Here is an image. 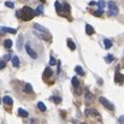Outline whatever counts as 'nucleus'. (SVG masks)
Segmentation results:
<instances>
[{
	"mask_svg": "<svg viewBox=\"0 0 124 124\" xmlns=\"http://www.w3.org/2000/svg\"><path fill=\"white\" fill-rule=\"evenodd\" d=\"M81 124H85V123H81Z\"/></svg>",
	"mask_w": 124,
	"mask_h": 124,
	"instance_id": "7c9ffc66",
	"label": "nucleus"
},
{
	"mask_svg": "<svg viewBox=\"0 0 124 124\" xmlns=\"http://www.w3.org/2000/svg\"><path fill=\"white\" fill-rule=\"evenodd\" d=\"M57 64V60L53 58V57H51V59H49V65H55Z\"/></svg>",
	"mask_w": 124,
	"mask_h": 124,
	"instance_id": "b1692460",
	"label": "nucleus"
},
{
	"mask_svg": "<svg viewBox=\"0 0 124 124\" xmlns=\"http://www.w3.org/2000/svg\"><path fill=\"white\" fill-rule=\"evenodd\" d=\"M108 8H110V15H111V16L118 15V7H117V5H116L113 1H110V2H108Z\"/></svg>",
	"mask_w": 124,
	"mask_h": 124,
	"instance_id": "7ed1b4c3",
	"label": "nucleus"
},
{
	"mask_svg": "<svg viewBox=\"0 0 124 124\" xmlns=\"http://www.w3.org/2000/svg\"><path fill=\"white\" fill-rule=\"evenodd\" d=\"M2 101H4V104H6V105H8V106H11V105L13 104V100H12V98H10L8 95L4 96V98H2Z\"/></svg>",
	"mask_w": 124,
	"mask_h": 124,
	"instance_id": "423d86ee",
	"label": "nucleus"
},
{
	"mask_svg": "<svg viewBox=\"0 0 124 124\" xmlns=\"http://www.w3.org/2000/svg\"><path fill=\"white\" fill-rule=\"evenodd\" d=\"M25 51L28 52V54H29L33 59H36V58H38V53L31 48V46H30L29 43H27V45H25Z\"/></svg>",
	"mask_w": 124,
	"mask_h": 124,
	"instance_id": "20e7f679",
	"label": "nucleus"
},
{
	"mask_svg": "<svg viewBox=\"0 0 124 124\" xmlns=\"http://www.w3.org/2000/svg\"><path fill=\"white\" fill-rule=\"evenodd\" d=\"M43 75H45V78H46V77H51V75H52V70H51L49 68L46 69L45 72H43Z\"/></svg>",
	"mask_w": 124,
	"mask_h": 124,
	"instance_id": "f3484780",
	"label": "nucleus"
},
{
	"mask_svg": "<svg viewBox=\"0 0 124 124\" xmlns=\"http://www.w3.org/2000/svg\"><path fill=\"white\" fill-rule=\"evenodd\" d=\"M85 33L88 35H93L94 34V29H93V27L90 24H85Z\"/></svg>",
	"mask_w": 124,
	"mask_h": 124,
	"instance_id": "6e6552de",
	"label": "nucleus"
},
{
	"mask_svg": "<svg viewBox=\"0 0 124 124\" xmlns=\"http://www.w3.org/2000/svg\"><path fill=\"white\" fill-rule=\"evenodd\" d=\"M68 45H69V48H70L71 51H75V49H76V45L74 43V41H72L71 39L68 40Z\"/></svg>",
	"mask_w": 124,
	"mask_h": 124,
	"instance_id": "f8f14e48",
	"label": "nucleus"
},
{
	"mask_svg": "<svg viewBox=\"0 0 124 124\" xmlns=\"http://www.w3.org/2000/svg\"><path fill=\"white\" fill-rule=\"evenodd\" d=\"M54 6H55V10L59 12V11H62V5H60V2L59 1H55L54 2Z\"/></svg>",
	"mask_w": 124,
	"mask_h": 124,
	"instance_id": "4be33fe9",
	"label": "nucleus"
},
{
	"mask_svg": "<svg viewBox=\"0 0 124 124\" xmlns=\"http://www.w3.org/2000/svg\"><path fill=\"white\" fill-rule=\"evenodd\" d=\"M63 7H64V8H65V11H68V12H69V11H70V6H69V5H68V4H65V5H64V6H63Z\"/></svg>",
	"mask_w": 124,
	"mask_h": 124,
	"instance_id": "cd10ccee",
	"label": "nucleus"
},
{
	"mask_svg": "<svg viewBox=\"0 0 124 124\" xmlns=\"http://www.w3.org/2000/svg\"><path fill=\"white\" fill-rule=\"evenodd\" d=\"M4 30H5V33H11V34H16V29H12V28H5V27H4Z\"/></svg>",
	"mask_w": 124,
	"mask_h": 124,
	"instance_id": "412c9836",
	"label": "nucleus"
},
{
	"mask_svg": "<svg viewBox=\"0 0 124 124\" xmlns=\"http://www.w3.org/2000/svg\"><path fill=\"white\" fill-rule=\"evenodd\" d=\"M42 1H45V0H42Z\"/></svg>",
	"mask_w": 124,
	"mask_h": 124,
	"instance_id": "2f4dec72",
	"label": "nucleus"
},
{
	"mask_svg": "<svg viewBox=\"0 0 124 124\" xmlns=\"http://www.w3.org/2000/svg\"><path fill=\"white\" fill-rule=\"evenodd\" d=\"M11 59H12V65H13L15 68H18V66H19V59H18V57L15 55V57H12Z\"/></svg>",
	"mask_w": 124,
	"mask_h": 124,
	"instance_id": "1a4fd4ad",
	"label": "nucleus"
},
{
	"mask_svg": "<svg viewBox=\"0 0 124 124\" xmlns=\"http://www.w3.org/2000/svg\"><path fill=\"white\" fill-rule=\"evenodd\" d=\"M60 100H62L60 98H54V101H55V102H59Z\"/></svg>",
	"mask_w": 124,
	"mask_h": 124,
	"instance_id": "c756f323",
	"label": "nucleus"
},
{
	"mask_svg": "<svg viewBox=\"0 0 124 124\" xmlns=\"http://www.w3.org/2000/svg\"><path fill=\"white\" fill-rule=\"evenodd\" d=\"M99 101H100V102H101V104H102V105L107 108V110H110V111H113V110H115V106H113V105H112V104L107 100V99H105L104 96H101V98L99 99Z\"/></svg>",
	"mask_w": 124,
	"mask_h": 124,
	"instance_id": "f03ea898",
	"label": "nucleus"
},
{
	"mask_svg": "<svg viewBox=\"0 0 124 124\" xmlns=\"http://www.w3.org/2000/svg\"><path fill=\"white\" fill-rule=\"evenodd\" d=\"M75 71H76L80 76H83V75H84V71H83V69L80 66V65H77V66L75 68Z\"/></svg>",
	"mask_w": 124,
	"mask_h": 124,
	"instance_id": "ddd939ff",
	"label": "nucleus"
},
{
	"mask_svg": "<svg viewBox=\"0 0 124 124\" xmlns=\"http://www.w3.org/2000/svg\"><path fill=\"white\" fill-rule=\"evenodd\" d=\"M17 113L19 117H23V118H27L28 117V111H25L24 108H18L17 110Z\"/></svg>",
	"mask_w": 124,
	"mask_h": 124,
	"instance_id": "39448f33",
	"label": "nucleus"
},
{
	"mask_svg": "<svg viewBox=\"0 0 124 124\" xmlns=\"http://www.w3.org/2000/svg\"><path fill=\"white\" fill-rule=\"evenodd\" d=\"M115 82L122 84V83H123V75H121L119 72H117V74L115 75Z\"/></svg>",
	"mask_w": 124,
	"mask_h": 124,
	"instance_id": "0eeeda50",
	"label": "nucleus"
},
{
	"mask_svg": "<svg viewBox=\"0 0 124 124\" xmlns=\"http://www.w3.org/2000/svg\"><path fill=\"white\" fill-rule=\"evenodd\" d=\"M5 5H6L7 7H13V6H15V5H13V2H11V1H6V2H5Z\"/></svg>",
	"mask_w": 124,
	"mask_h": 124,
	"instance_id": "393cba45",
	"label": "nucleus"
},
{
	"mask_svg": "<svg viewBox=\"0 0 124 124\" xmlns=\"http://www.w3.org/2000/svg\"><path fill=\"white\" fill-rule=\"evenodd\" d=\"M71 83H72V85H74L75 88L80 87V82H78V80H77L76 77H72V80H71Z\"/></svg>",
	"mask_w": 124,
	"mask_h": 124,
	"instance_id": "2eb2a0df",
	"label": "nucleus"
},
{
	"mask_svg": "<svg viewBox=\"0 0 124 124\" xmlns=\"http://www.w3.org/2000/svg\"><path fill=\"white\" fill-rule=\"evenodd\" d=\"M5 59H6V60H10V59H11V55L6 54V55H5Z\"/></svg>",
	"mask_w": 124,
	"mask_h": 124,
	"instance_id": "c85d7f7f",
	"label": "nucleus"
},
{
	"mask_svg": "<svg viewBox=\"0 0 124 124\" xmlns=\"http://www.w3.org/2000/svg\"><path fill=\"white\" fill-rule=\"evenodd\" d=\"M4 68H5V62L4 60H0V70L4 69Z\"/></svg>",
	"mask_w": 124,
	"mask_h": 124,
	"instance_id": "bb28decb",
	"label": "nucleus"
},
{
	"mask_svg": "<svg viewBox=\"0 0 124 124\" xmlns=\"http://www.w3.org/2000/svg\"><path fill=\"white\" fill-rule=\"evenodd\" d=\"M104 46H105V48H106V49L111 48V47H112V41H111V40H108V39H105V40H104Z\"/></svg>",
	"mask_w": 124,
	"mask_h": 124,
	"instance_id": "9b49d317",
	"label": "nucleus"
},
{
	"mask_svg": "<svg viewBox=\"0 0 124 124\" xmlns=\"http://www.w3.org/2000/svg\"><path fill=\"white\" fill-rule=\"evenodd\" d=\"M98 6H99V10H104L105 8V1L104 0H100L98 2Z\"/></svg>",
	"mask_w": 124,
	"mask_h": 124,
	"instance_id": "aec40b11",
	"label": "nucleus"
},
{
	"mask_svg": "<svg viewBox=\"0 0 124 124\" xmlns=\"http://www.w3.org/2000/svg\"><path fill=\"white\" fill-rule=\"evenodd\" d=\"M4 46H5L6 48H11V47H12V41H11L10 39H6V40L4 41Z\"/></svg>",
	"mask_w": 124,
	"mask_h": 124,
	"instance_id": "4468645a",
	"label": "nucleus"
},
{
	"mask_svg": "<svg viewBox=\"0 0 124 124\" xmlns=\"http://www.w3.org/2000/svg\"><path fill=\"white\" fill-rule=\"evenodd\" d=\"M34 28H35V29H38V30H40V31H42V33H47V31H46V29H45L43 27H41L40 24H35V25H34Z\"/></svg>",
	"mask_w": 124,
	"mask_h": 124,
	"instance_id": "a211bd4d",
	"label": "nucleus"
},
{
	"mask_svg": "<svg viewBox=\"0 0 124 124\" xmlns=\"http://www.w3.org/2000/svg\"><path fill=\"white\" fill-rule=\"evenodd\" d=\"M42 11H43V7H42V5H40V6H38V8L35 11H33V13H34V16H39L42 13Z\"/></svg>",
	"mask_w": 124,
	"mask_h": 124,
	"instance_id": "9d476101",
	"label": "nucleus"
},
{
	"mask_svg": "<svg viewBox=\"0 0 124 124\" xmlns=\"http://www.w3.org/2000/svg\"><path fill=\"white\" fill-rule=\"evenodd\" d=\"M38 107H39V110L42 111V112H45V111H46V106H45V104L41 102V101H40V102H38Z\"/></svg>",
	"mask_w": 124,
	"mask_h": 124,
	"instance_id": "dca6fc26",
	"label": "nucleus"
},
{
	"mask_svg": "<svg viewBox=\"0 0 124 124\" xmlns=\"http://www.w3.org/2000/svg\"><path fill=\"white\" fill-rule=\"evenodd\" d=\"M94 15H95V16H101V15H102V10H99V11L94 12Z\"/></svg>",
	"mask_w": 124,
	"mask_h": 124,
	"instance_id": "a878e982",
	"label": "nucleus"
},
{
	"mask_svg": "<svg viewBox=\"0 0 124 124\" xmlns=\"http://www.w3.org/2000/svg\"><path fill=\"white\" fill-rule=\"evenodd\" d=\"M24 90H25V92H29V93H31V92H33V87H31V84L27 83V84H25V87H24Z\"/></svg>",
	"mask_w": 124,
	"mask_h": 124,
	"instance_id": "6ab92c4d",
	"label": "nucleus"
},
{
	"mask_svg": "<svg viewBox=\"0 0 124 124\" xmlns=\"http://www.w3.org/2000/svg\"><path fill=\"white\" fill-rule=\"evenodd\" d=\"M17 17L22 18L23 21H30L33 17H34V13H33V10L28 6H24L21 11H17Z\"/></svg>",
	"mask_w": 124,
	"mask_h": 124,
	"instance_id": "f257e3e1",
	"label": "nucleus"
},
{
	"mask_svg": "<svg viewBox=\"0 0 124 124\" xmlns=\"http://www.w3.org/2000/svg\"><path fill=\"white\" fill-rule=\"evenodd\" d=\"M112 60H113V55H112V54H108V55L106 57V62L110 63V62H112Z\"/></svg>",
	"mask_w": 124,
	"mask_h": 124,
	"instance_id": "5701e85b",
	"label": "nucleus"
}]
</instances>
